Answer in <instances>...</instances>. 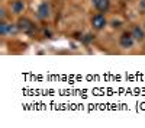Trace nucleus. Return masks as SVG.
Returning a JSON list of instances; mask_svg holds the SVG:
<instances>
[{
	"label": "nucleus",
	"instance_id": "obj_1",
	"mask_svg": "<svg viewBox=\"0 0 145 128\" xmlns=\"http://www.w3.org/2000/svg\"><path fill=\"white\" fill-rule=\"evenodd\" d=\"M18 32H19L18 25L7 23L6 20H0V35H2V37H7V35H16Z\"/></svg>",
	"mask_w": 145,
	"mask_h": 128
},
{
	"label": "nucleus",
	"instance_id": "obj_2",
	"mask_svg": "<svg viewBox=\"0 0 145 128\" xmlns=\"http://www.w3.org/2000/svg\"><path fill=\"white\" fill-rule=\"evenodd\" d=\"M18 28H19V31H22L23 33H29V35H32V33L36 31L33 22L29 20L28 18H20L19 22H18Z\"/></svg>",
	"mask_w": 145,
	"mask_h": 128
},
{
	"label": "nucleus",
	"instance_id": "obj_3",
	"mask_svg": "<svg viewBox=\"0 0 145 128\" xmlns=\"http://www.w3.org/2000/svg\"><path fill=\"white\" fill-rule=\"evenodd\" d=\"M36 16H38V19H41V20H45V19L50 18L51 16V6H50V3L42 2L38 6V9H36Z\"/></svg>",
	"mask_w": 145,
	"mask_h": 128
},
{
	"label": "nucleus",
	"instance_id": "obj_4",
	"mask_svg": "<svg viewBox=\"0 0 145 128\" xmlns=\"http://www.w3.org/2000/svg\"><path fill=\"white\" fill-rule=\"evenodd\" d=\"M106 25H107V19L105 18L103 13H96V15L91 18V26H93L96 31H102Z\"/></svg>",
	"mask_w": 145,
	"mask_h": 128
},
{
	"label": "nucleus",
	"instance_id": "obj_5",
	"mask_svg": "<svg viewBox=\"0 0 145 128\" xmlns=\"http://www.w3.org/2000/svg\"><path fill=\"white\" fill-rule=\"evenodd\" d=\"M135 44V39L134 37H132V33L131 32H123L122 35L119 37V45L122 47V48H132Z\"/></svg>",
	"mask_w": 145,
	"mask_h": 128
},
{
	"label": "nucleus",
	"instance_id": "obj_6",
	"mask_svg": "<svg viewBox=\"0 0 145 128\" xmlns=\"http://www.w3.org/2000/svg\"><path fill=\"white\" fill-rule=\"evenodd\" d=\"M91 3L96 7V10H99L100 13H106L110 9V0H91Z\"/></svg>",
	"mask_w": 145,
	"mask_h": 128
},
{
	"label": "nucleus",
	"instance_id": "obj_7",
	"mask_svg": "<svg viewBox=\"0 0 145 128\" xmlns=\"http://www.w3.org/2000/svg\"><path fill=\"white\" fill-rule=\"evenodd\" d=\"M131 33H132V37H134V39L138 41V42L145 39V32H144L142 26H139V25H134V26H132Z\"/></svg>",
	"mask_w": 145,
	"mask_h": 128
},
{
	"label": "nucleus",
	"instance_id": "obj_8",
	"mask_svg": "<svg viewBox=\"0 0 145 128\" xmlns=\"http://www.w3.org/2000/svg\"><path fill=\"white\" fill-rule=\"evenodd\" d=\"M10 10H12V13H15V15L23 13V10H25V2H22V0H15V2L10 5Z\"/></svg>",
	"mask_w": 145,
	"mask_h": 128
},
{
	"label": "nucleus",
	"instance_id": "obj_9",
	"mask_svg": "<svg viewBox=\"0 0 145 128\" xmlns=\"http://www.w3.org/2000/svg\"><path fill=\"white\" fill-rule=\"evenodd\" d=\"M120 26H122V22H120V20H116V19L112 20V28L116 29V28H120Z\"/></svg>",
	"mask_w": 145,
	"mask_h": 128
},
{
	"label": "nucleus",
	"instance_id": "obj_10",
	"mask_svg": "<svg viewBox=\"0 0 145 128\" xmlns=\"http://www.w3.org/2000/svg\"><path fill=\"white\" fill-rule=\"evenodd\" d=\"M0 20H6V10L3 7L0 9Z\"/></svg>",
	"mask_w": 145,
	"mask_h": 128
},
{
	"label": "nucleus",
	"instance_id": "obj_11",
	"mask_svg": "<svg viewBox=\"0 0 145 128\" xmlns=\"http://www.w3.org/2000/svg\"><path fill=\"white\" fill-rule=\"evenodd\" d=\"M139 9L145 12V0H141V2H139Z\"/></svg>",
	"mask_w": 145,
	"mask_h": 128
}]
</instances>
